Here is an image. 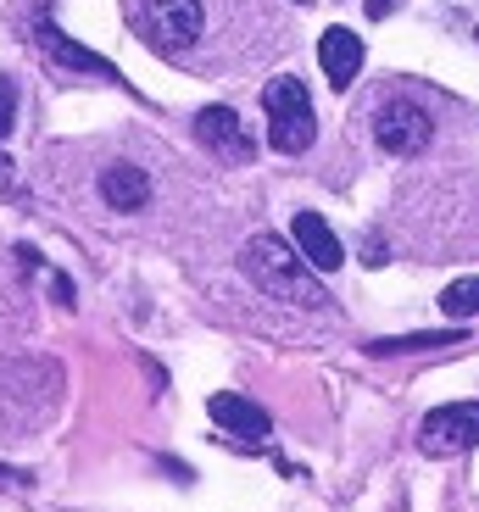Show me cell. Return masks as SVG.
<instances>
[{
	"instance_id": "1",
	"label": "cell",
	"mask_w": 479,
	"mask_h": 512,
	"mask_svg": "<svg viewBox=\"0 0 479 512\" xmlns=\"http://www.w3.org/2000/svg\"><path fill=\"white\" fill-rule=\"evenodd\" d=\"M246 273L257 290H268L273 301H296V307H324V290L312 279V262L301 251H290L279 234H257L246 245Z\"/></svg>"
},
{
	"instance_id": "2",
	"label": "cell",
	"mask_w": 479,
	"mask_h": 512,
	"mask_svg": "<svg viewBox=\"0 0 479 512\" xmlns=\"http://www.w3.org/2000/svg\"><path fill=\"white\" fill-rule=\"evenodd\" d=\"M262 106H268V140L273 151H307L312 134H318V117H312V101H307V84L301 78H273L262 90Z\"/></svg>"
},
{
	"instance_id": "3",
	"label": "cell",
	"mask_w": 479,
	"mask_h": 512,
	"mask_svg": "<svg viewBox=\"0 0 479 512\" xmlns=\"http://www.w3.org/2000/svg\"><path fill=\"white\" fill-rule=\"evenodd\" d=\"M140 34L156 51H190L201 39V0H140Z\"/></svg>"
},
{
	"instance_id": "4",
	"label": "cell",
	"mask_w": 479,
	"mask_h": 512,
	"mask_svg": "<svg viewBox=\"0 0 479 512\" xmlns=\"http://www.w3.org/2000/svg\"><path fill=\"white\" fill-rule=\"evenodd\" d=\"M374 134H379V145H385L390 156H413V151L429 145V112L413 106V101H390V106H379Z\"/></svg>"
},
{
	"instance_id": "5",
	"label": "cell",
	"mask_w": 479,
	"mask_h": 512,
	"mask_svg": "<svg viewBox=\"0 0 479 512\" xmlns=\"http://www.w3.org/2000/svg\"><path fill=\"white\" fill-rule=\"evenodd\" d=\"M195 134H201V145L218 151L223 162H251V134H246V123H240V112H229V106H207V112L195 117Z\"/></svg>"
},
{
	"instance_id": "6",
	"label": "cell",
	"mask_w": 479,
	"mask_h": 512,
	"mask_svg": "<svg viewBox=\"0 0 479 512\" xmlns=\"http://www.w3.org/2000/svg\"><path fill=\"white\" fill-rule=\"evenodd\" d=\"M479 440V407H441L424 418V451H463Z\"/></svg>"
},
{
	"instance_id": "7",
	"label": "cell",
	"mask_w": 479,
	"mask_h": 512,
	"mask_svg": "<svg viewBox=\"0 0 479 512\" xmlns=\"http://www.w3.org/2000/svg\"><path fill=\"white\" fill-rule=\"evenodd\" d=\"M296 251L307 256L312 268L318 273H335L340 262H346V251H340V240H335V229H329L324 218H318V212H296Z\"/></svg>"
},
{
	"instance_id": "8",
	"label": "cell",
	"mask_w": 479,
	"mask_h": 512,
	"mask_svg": "<svg viewBox=\"0 0 479 512\" xmlns=\"http://www.w3.org/2000/svg\"><path fill=\"white\" fill-rule=\"evenodd\" d=\"M318 67H324V78L335 90H346L351 78H357V67H363V39L351 34V28H329L318 39Z\"/></svg>"
},
{
	"instance_id": "9",
	"label": "cell",
	"mask_w": 479,
	"mask_h": 512,
	"mask_svg": "<svg viewBox=\"0 0 479 512\" xmlns=\"http://www.w3.org/2000/svg\"><path fill=\"white\" fill-rule=\"evenodd\" d=\"M207 412H212V423H223L229 435H240V440H268V412L262 407H251L246 396H229V390H218V396L207 401Z\"/></svg>"
},
{
	"instance_id": "10",
	"label": "cell",
	"mask_w": 479,
	"mask_h": 512,
	"mask_svg": "<svg viewBox=\"0 0 479 512\" xmlns=\"http://www.w3.org/2000/svg\"><path fill=\"white\" fill-rule=\"evenodd\" d=\"M101 195H106L112 212H140V206L151 201V179H145L140 167H129V162H112L101 173Z\"/></svg>"
},
{
	"instance_id": "11",
	"label": "cell",
	"mask_w": 479,
	"mask_h": 512,
	"mask_svg": "<svg viewBox=\"0 0 479 512\" xmlns=\"http://www.w3.org/2000/svg\"><path fill=\"white\" fill-rule=\"evenodd\" d=\"M39 45L56 56V62H67V67H84V73H101V78H112V62H101L95 51H84V45H73L67 34H56L51 23L39 28Z\"/></svg>"
},
{
	"instance_id": "12",
	"label": "cell",
	"mask_w": 479,
	"mask_h": 512,
	"mask_svg": "<svg viewBox=\"0 0 479 512\" xmlns=\"http://www.w3.org/2000/svg\"><path fill=\"white\" fill-rule=\"evenodd\" d=\"M441 307H446V318H479V279H457L441 295Z\"/></svg>"
},
{
	"instance_id": "13",
	"label": "cell",
	"mask_w": 479,
	"mask_h": 512,
	"mask_svg": "<svg viewBox=\"0 0 479 512\" xmlns=\"http://www.w3.org/2000/svg\"><path fill=\"white\" fill-rule=\"evenodd\" d=\"M12 117H17V84L0 73V140L12 134Z\"/></svg>"
},
{
	"instance_id": "14",
	"label": "cell",
	"mask_w": 479,
	"mask_h": 512,
	"mask_svg": "<svg viewBox=\"0 0 479 512\" xmlns=\"http://www.w3.org/2000/svg\"><path fill=\"white\" fill-rule=\"evenodd\" d=\"M368 12H374V17H385V12H396V0H368Z\"/></svg>"
}]
</instances>
